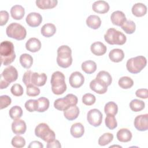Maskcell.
I'll use <instances>...</instances> for the list:
<instances>
[{
    "instance_id": "39",
    "label": "cell",
    "mask_w": 148,
    "mask_h": 148,
    "mask_svg": "<svg viewBox=\"0 0 148 148\" xmlns=\"http://www.w3.org/2000/svg\"><path fill=\"white\" fill-rule=\"evenodd\" d=\"M113 139V135L111 133H105L102 135L98 139V144L100 146H104L110 143Z\"/></svg>"
},
{
    "instance_id": "48",
    "label": "cell",
    "mask_w": 148,
    "mask_h": 148,
    "mask_svg": "<svg viewBox=\"0 0 148 148\" xmlns=\"http://www.w3.org/2000/svg\"><path fill=\"white\" fill-rule=\"evenodd\" d=\"M9 15L7 11L1 10L0 12V18H1L0 25L3 26L5 25L9 20Z\"/></svg>"
},
{
    "instance_id": "12",
    "label": "cell",
    "mask_w": 148,
    "mask_h": 148,
    "mask_svg": "<svg viewBox=\"0 0 148 148\" xmlns=\"http://www.w3.org/2000/svg\"><path fill=\"white\" fill-rule=\"evenodd\" d=\"M69 82L71 87L75 88H79L83 84L84 77L80 72L75 71L71 74Z\"/></svg>"
},
{
    "instance_id": "20",
    "label": "cell",
    "mask_w": 148,
    "mask_h": 148,
    "mask_svg": "<svg viewBox=\"0 0 148 148\" xmlns=\"http://www.w3.org/2000/svg\"><path fill=\"white\" fill-rule=\"evenodd\" d=\"M25 48L27 50L31 52H37L41 48V42L36 38H31L27 41L25 43Z\"/></svg>"
},
{
    "instance_id": "51",
    "label": "cell",
    "mask_w": 148,
    "mask_h": 148,
    "mask_svg": "<svg viewBox=\"0 0 148 148\" xmlns=\"http://www.w3.org/2000/svg\"><path fill=\"white\" fill-rule=\"evenodd\" d=\"M29 148H43V145L39 141H32L28 146Z\"/></svg>"
},
{
    "instance_id": "16",
    "label": "cell",
    "mask_w": 148,
    "mask_h": 148,
    "mask_svg": "<svg viewBox=\"0 0 148 148\" xmlns=\"http://www.w3.org/2000/svg\"><path fill=\"white\" fill-rule=\"evenodd\" d=\"M90 87L91 90L99 94H105L108 90V86L97 79L91 81L90 83Z\"/></svg>"
},
{
    "instance_id": "21",
    "label": "cell",
    "mask_w": 148,
    "mask_h": 148,
    "mask_svg": "<svg viewBox=\"0 0 148 148\" xmlns=\"http://www.w3.org/2000/svg\"><path fill=\"white\" fill-rule=\"evenodd\" d=\"M47 81V76L45 73H38L33 72L31 76V83L34 85L38 87L43 86Z\"/></svg>"
},
{
    "instance_id": "22",
    "label": "cell",
    "mask_w": 148,
    "mask_h": 148,
    "mask_svg": "<svg viewBox=\"0 0 148 148\" xmlns=\"http://www.w3.org/2000/svg\"><path fill=\"white\" fill-rule=\"evenodd\" d=\"M70 132L72 136L74 138H80L83 135L84 133V127L82 123H76L72 124L71 126Z\"/></svg>"
},
{
    "instance_id": "3",
    "label": "cell",
    "mask_w": 148,
    "mask_h": 148,
    "mask_svg": "<svg viewBox=\"0 0 148 148\" xmlns=\"http://www.w3.org/2000/svg\"><path fill=\"white\" fill-rule=\"evenodd\" d=\"M57 63L63 68H68L72 64V50L67 45H62L58 48Z\"/></svg>"
},
{
    "instance_id": "30",
    "label": "cell",
    "mask_w": 148,
    "mask_h": 148,
    "mask_svg": "<svg viewBox=\"0 0 148 148\" xmlns=\"http://www.w3.org/2000/svg\"><path fill=\"white\" fill-rule=\"evenodd\" d=\"M95 79L105 84L107 86H110L112 82V77L111 75L109 72L105 71H101L99 72Z\"/></svg>"
},
{
    "instance_id": "52",
    "label": "cell",
    "mask_w": 148,
    "mask_h": 148,
    "mask_svg": "<svg viewBox=\"0 0 148 148\" xmlns=\"http://www.w3.org/2000/svg\"><path fill=\"white\" fill-rule=\"evenodd\" d=\"M1 89H3V88H6V87H8V86L10 84L8 82H7L6 80H5L3 78L1 77Z\"/></svg>"
},
{
    "instance_id": "46",
    "label": "cell",
    "mask_w": 148,
    "mask_h": 148,
    "mask_svg": "<svg viewBox=\"0 0 148 148\" xmlns=\"http://www.w3.org/2000/svg\"><path fill=\"white\" fill-rule=\"evenodd\" d=\"M0 101H1V109L7 108L9 105L11 104L12 99L8 95H3L0 97Z\"/></svg>"
},
{
    "instance_id": "15",
    "label": "cell",
    "mask_w": 148,
    "mask_h": 148,
    "mask_svg": "<svg viewBox=\"0 0 148 148\" xmlns=\"http://www.w3.org/2000/svg\"><path fill=\"white\" fill-rule=\"evenodd\" d=\"M109 3L102 0H99L94 2L92 5V10L98 13L103 14L107 13L109 10Z\"/></svg>"
},
{
    "instance_id": "26",
    "label": "cell",
    "mask_w": 148,
    "mask_h": 148,
    "mask_svg": "<svg viewBox=\"0 0 148 148\" xmlns=\"http://www.w3.org/2000/svg\"><path fill=\"white\" fill-rule=\"evenodd\" d=\"M40 32L43 36L49 38L54 35L56 32V27L52 23H46L42 27Z\"/></svg>"
},
{
    "instance_id": "28",
    "label": "cell",
    "mask_w": 148,
    "mask_h": 148,
    "mask_svg": "<svg viewBox=\"0 0 148 148\" xmlns=\"http://www.w3.org/2000/svg\"><path fill=\"white\" fill-rule=\"evenodd\" d=\"M132 13L136 17H142L146 14L147 12L146 6L142 3H136L132 7Z\"/></svg>"
},
{
    "instance_id": "9",
    "label": "cell",
    "mask_w": 148,
    "mask_h": 148,
    "mask_svg": "<svg viewBox=\"0 0 148 148\" xmlns=\"http://www.w3.org/2000/svg\"><path fill=\"white\" fill-rule=\"evenodd\" d=\"M87 120L90 125L94 127H98L102 123V114L97 109H91L87 113Z\"/></svg>"
},
{
    "instance_id": "7",
    "label": "cell",
    "mask_w": 148,
    "mask_h": 148,
    "mask_svg": "<svg viewBox=\"0 0 148 148\" xmlns=\"http://www.w3.org/2000/svg\"><path fill=\"white\" fill-rule=\"evenodd\" d=\"M6 33L9 38L18 40H23L27 35L25 28L22 25L17 23L10 24L6 29Z\"/></svg>"
},
{
    "instance_id": "24",
    "label": "cell",
    "mask_w": 148,
    "mask_h": 148,
    "mask_svg": "<svg viewBox=\"0 0 148 148\" xmlns=\"http://www.w3.org/2000/svg\"><path fill=\"white\" fill-rule=\"evenodd\" d=\"M10 14L13 18L17 20H21L24 16L25 9L21 5H16L12 7Z\"/></svg>"
},
{
    "instance_id": "11",
    "label": "cell",
    "mask_w": 148,
    "mask_h": 148,
    "mask_svg": "<svg viewBox=\"0 0 148 148\" xmlns=\"http://www.w3.org/2000/svg\"><path fill=\"white\" fill-rule=\"evenodd\" d=\"M134 126L139 131H145L148 129V114H140L137 116L134 120Z\"/></svg>"
},
{
    "instance_id": "23",
    "label": "cell",
    "mask_w": 148,
    "mask_h": 148,
    "mask_svg": "<svg viewBox=\"0 0 148 148\" xmlns=\"http://www.w3.org/2000/svg\"><path fill=\"white\" fill-rule=\"evenodd\" d=\"M117 139L121 142H128L132 139L131 132L127 128H121L119 130L116 134Z\"/></svg>"
},
{
    "instance_id": "29",
    "label": "cell",
    "mask_w": 148,
    "mask_h": 148,
    "mask_svg": "<svg viewBox=\"0 0 148 148\" xmlns=\"http://www.w3.org/2000/svg\"><path fill=\"white\" fill-rule=\"evenodd\" d=\"M58 1L57 0H36V6L42 9H51L57 6Z\"/></svg>"
},
{
    "instance_id": "49",
    "label": "cell",
    "mask_w": 148,
    "mask_h": 148,
    "mask_svg": "<svg viewBox=\"0 0 148 148\" xmlns=\"http://www.w3.org/2000/svg\"><path fill=\"white\" fill-rule=\"evenodd\" d=\"M147 94L148 90L147 88H139L135 92V94L138 97L143 99L147 98Z\"/></svg>"
},
{
    "instance_id": "27",
    "label": "cell",
    "mask_w": 148,
    "mask_h": 148,
    "mask_svg": "<svg viewBox=\"0 0 148 148\" xmlns=\"http://www.w3.org/2000/svg\"><path fill=\"white\" fill-rule=\"evenodd\" d=\"M109 57L112 62H119L123 60L124 53L121 49H114L109 52Z\"/></svg>"
},
{
    "instance_id": "25",
    "label": "cell",
    "mask_w": 148,
    "mask_h": 148,
    "mask_svg": "<svg viewBox=\"0 0 148 148\" xmlns=\"http://www.w3.org/2000/svg\"><path fill=\"white\" fill-rule=\"evenodd\" d=\"M86 24L90 28L97 29L101 25V20L99 16L97 15H90L86 19Z\"/></svg>"
},
{
    "instance_id": "44",
    "label": "cell",
    "mask_w": 148,
    "mask_h": 148,
    "mask_svg": "<svg viewBox=\"0 0 148 148\" xmlns=\"http://www.w3.org/2000/svg\"><path fill=\"white\" fill-rule=\"evenodd\" d=\"M10 91L13 95L16 97H20L23 94L24 90L21 85L16 83L12 86L10 88Z\"/></svg>"
},
{
    "instance_id": "14",
    "label": "cell",
    "mask_w": 148,
    "mask_h": 148,
    "mask_svg": "<svg viewBox=\"0 0 148 148\" xmlns=\"http://www.w3.org/2000/svg\"><path fill=\"white\" fill-rule=\"evenodd\" d=\"M12 130L14 134L20 135L24 134L27 130V125L25 121L21 119L14 120L12 124Z\"/></svg>"
},
{
    "instance_id": "41",
    "label": "cell",
    "mask_w": 148,
    "mask_h": 148,
    "mask_svg": "<svg viewBox=\"0 0 148 148\" xmlns=\"http://www.w3.org/2000/svg\"><path fill=\"white\" fill-rule=\"evenodd\" d=\"M12 145L16 148H21L25 146V140L24 138L19 135L14 136L11 141Z\"/></svg>"
},
{
    "instance_id": "36",
    "label": "cell",
    "mask_w": 148,
    "mask_h": 148,
    "mask_svg": "<svg viewBox=\"0 0 148 148\" xmlns=\"http://www.w3.org/2000/svg\"><path fill=\"white\" fill-rule=\"evenodd\" d=\"M119 86L123 89H128L134 85L133 80L128 76H123L120 77L118 82Z\"/></svg>"
},
{
    "instance_id": "34",
    "label": "cell",
    "mask_w": 148,
    "mask_h": 148,
    "mask_svg": "<svg viewBox=\"0 0 148 148\" xmlns=\"http://www.w3.org/2000/svg\"><path fill=\"white\" fill-rule=\"evenodd\" d=\"M145 102L138 99H132L130 103V107L131 110L135 112H140L145 108Z\"/></svg>"
},
{
    "instance_id": "8",
    "label": "cell",
    "mask_w": 148,
    "mask_h": 148,
    "mask_svg": "<svg viewBox=\"0 0 148 148\" xmlns=\"http://www.w3.org/2000/svg\"><path fill=\"white\" fill-rule=\"evenodd\" d=\"M77 97L72 94H68L65 97L58 98L54 102V108L60 111H64L71 105L77 103Z\"/></svg>"
},
{
    "instance_id": "17",
    "label": "cell",
    "mask_w": 148,
    "mask_h": 148,
    "mask_svg": "<svg viewBox=\"0 0 148 148\" xmlns=\"http://www.w3.org/2000/svg\"><path fill=\"white\" fill-rule=\"evenodd\" d=\"M110 19L113 24L117 26H121L127 20L125 14L120 10L113 12L111 14Z\"/></svg>"
},
{
    "instance_id": "33",
    "label": "cell",
    "mask_w": 148,
    "mask_h": 148,
    "mask_svg": "<svg viewBox=\"0 0 148 148\" xmlns=\"http://www.w3.org/2000/svg\"><path fill=\"white\" fill-rule=\"evenodd\" d=\"M49 100L46 97H40L37 99L36 111L38 112H44L47 110L49 107Z\"/></svg>"
},
{
    "instance_id": "37",
    "label": "cell",
    "mask_w": 148,
    "mask_h": 148,
    "mask_svg": "<svg viewBox=\"0 0 148 148\" xmlns=\"http://www.w3.org/2000/svg\"><path fill=\"white\" fill-rule=\"evenodd\" d=\"M11 119L13 120L20 119L23 115V110L19 106H14L10 108L9 112Z\"/></svg>"
},
{
    "instance_id": "38",
    "label": "cell",
    "mask_w": 148,
    "mask_h": 148,
    "mask_svg": "<svg viewBox=\"0 0 148 148\" xmlns=\"http://www.w3.org/2000/svg\"><path fill=\"white\" fill-rule=\"evenodd\" d=\"M121 27L125 32L128 34H133L136 29L135 23L132 20H126Z\"/></svg>"
},
{
    "instance_id": "2",
    "label": "cell",
    "mask_w": 148,
    "mask_h": 148,
    "mask_svg": "<svg viewBox=\"0 0 148 148\" xmlns=\"http://www.w3.org/2000/svg\"><path fill=\"white\" fill-rule=\"evenodd\" d=\"M51 91L56 95L62 94L66 90L64 75L60 71L54 72L51 77Z\"/></svg>"
},
{
    "instance_id": "32",
    "label": "cell",
    "mask_w": 148,
    "mask_h": 148,
    "mask_svg": "<svg viewBox=\"0 0 148 148\" xmlns=\"http://www.w3.org/2000/svg\"><path fill=\"white\" fill-rule=\"evenodd\" d=\"M20 62L23 67L25 69H29L33 64V58L29 54H23L20 57Z\"/></svg>"
},
{
    "instance_id": "19",
    "label": "cell",
    "mask_w": 148,
    "mask_h": 148,
    "mask_svg": "<svg viewBox=\"0 0 148 148\" xmlns=\"http://www.w3.org/2000/svg\"><path fill=\"white\" fill-rule=\"evenodd\" d=\"M90 50L94 55L101 56L105 54L107 50V48L103 43L98 41L91 44L90 46Z\"/></svg>"
},
{
    "instance_id": "10",
    "label": "cell",
    "mask_w": 148,
    "mask_h": 148,
    "mask_svg": "<svg viewBox=\"0 0 148 148\" xmlns=\"http://www.w3.org/2000/svg\"><path fill=\"white\" fill-rule=\"evenodd\" d=\"M1 77L7 82L11 83L15 82L18 78V72L15 67L10 65L6 68L1 73Z\"/></svg>"
},
{
    "instance_id": "1",
    "label": "cell",
    "mask_w": 148,
    "mask_h": 148,
    "mask_svg": "<svg viewBox=\"0 0 148 148\" xmlns=\"http://www.w3.org/2000/svg\"><path fill=\"white\" fill-rule=\"evenodd\" d=\"M0 56L1 63L3 65H8L13 62L16 58V54L12 42L5 40L1 43Z\"/></svg>"
},
{
    "instance_id": "6",
    "label": "cell",
    "mask_w": 148,
    "mask_h": 148,
    "mask_svg": "<svg viewBox=\"0 0 148 148\" xmlns=\"http://www.w3.org/2000/svg\"><path fill=\"white\" fill-rule=\"evenodd\" d=\"M35 134L37 137L41 138L47 143L51 142L56 139L54 132L50 128L46 123H40L36 127Z\"/></svg>"
},
{
    "instance_id": "47",
    "label": "cell",
    "mask_w": 148,
    "mask_h": 148,
    "mask_svg": "<svg viewBox=\"0 0 148 148\" xmlns=\"http://www.w3.org/2000/svg\"><path fill=\"white\" fill-rule=\"evenodd\" d=\"M32 73H33V72L30 70H28L24 73L23 77V82L26 86H27L29 84H32L31 76H32Z\"/></svg>"
},
{
    "instance_id": "40",
    "label": "cell",
    "mask_w": 148,
    "mask_h": 148,
    "mask_svg": "<svg viewBox=\"0 0 148 148\" xmlns=\"http://www.w3.org/2000/svg\"><path fill=\"white\" fill-rule=\"evenodd\" d=\"M105 123L106 126L110 130H114L117 126V123L114 115H107Z\"/></svg>"
},
{
    "instance_id": "35",
    "label": "cell",
    "mask_w": 148,
    "mask_h": 148,
    "mask_svg": "<svg viewBox=\"0 0 148 148\" xmlns=\"http://www.w3.org/2000/svg\"><path fill=\"white\" fill-rule=\"evenodd\" d=\"M104 111L106 115H116L118 112L117 105L113 101L108 102L105 106Z\"/></svg>"
},
{
    "instance_id": "31",
    "label": "cell",
    "mask_w": 148,
    "mask_h": 148,
    "mask_svg": "<svg viewBox=\"0 0 148 148\" xmlns=\"http://www.w3.org/2000/svg\"><path fill=\"white\" fill-rule=\"evenodd\" d=\"M82 69L87 74L94 73L97 69L96 63L92 60H87L82 64Z\"/></svg>"
},
{
    "instance_id": "43",
    "label": "cell",
    "mask_w": 148,
    "mask_h": 148,
    "mask_svg": "<svg viewBox=\"0 0 148 148\" xmlns=\"http://www.w3.org/2000/svg\"><path fill=\"white\" fill-rule=\"evenodd\" d=\"M95 101V97L91 93H86L82 97L83 103L87 106H91L93 105Z\"/></svg>"
},
{
    "instance_id": "4",
    "label": "cell",
    "mask_w": 148,
    "mask_h": 148,
    "mask_svg": "<svg viewBox=\"0 0 148 148\" xmlns=\"http://www.w3.org/2000/svg\"><path fill=\"white\" fill-rule=\"evenodd\" d=\"M104 39L109 45H123L127 40V38L123 33L113 28H109L107 30L104 35Z\"/></svg>"
},
{
    "instance_id": "13",
    "label": "cell",
    "mask_w": 148,
    "mask_h": 148,
    "mask_svg": "<svg viewBox=\"0 0 148 148\" xmlns=\"http://www.w3.org/2000/svg\"><path fill=\"white\" fill-rule=\"evenodd\" d=\"M27 24L31 27H38L42 21V17L39 13L31 12L26 17Z\"/></svg>"
},
{
    "instance_id": "42",
    "label": "cell",
    "mask_w": 148,
    "mask_h": 148,
    "mask_svg": "<svg viewBox=\"0 0 148 148\" xmlns=\"http://www.w3.org/2000/svg\"><path fill=\"white\" fill-rule=\"evenodd\" d=\"M26 93L29 97H36L40 94V90L37 86L31 84L27 86Z\"/></svg>"
},
{
    "instance_id": "45",
    "label": "cell",
    "mask_w": 148,
    "mask_h": 148,
    "mask_svg": "<svg viewBox=\"0 0 148 148\" xmlns=\"http://www.w3.org/2000/svg\"><path fill=\"white\" fill-rule=\"evenodd\" d=\"M25 109L29 112L36 111L37 99H29L25 103Z\"/></svg>"
},
{
    "instance_id": "5",
    "label": "cell",
    "mask_w": 148,
    "mask_h": 148,
    "mask_svg": "<svg viewBox=\"0 0 148 148\" xmlns=\"http://www.w3.org/2000/svg\"><path fill=\"white\" fill-rule=\"evenodd\" d=\"M146 64V58L144 56H139L128 59L126 63V68L130 73L136 74L139 73Z\"/></svg>"
},
{
    "instance_id": "18",
    "label": "cell",
    "mask_w": 148,
    "mask_h": 148,
    "mask_svg": "<svg viewBox=\"0 0 148 148\" xmlns=\"http://www.w3.org/2000/svg\"><path fill=\"white\" fill-rule=\"evenodd\" d=\"M79 114V109L76 105H71L64 111V117L69 121L76 119Z\"/></svg>"
},
{
    "instance_id": "50",
    "label": "cell",
    "mask_w": 148,
    "mask_h": 148,
    "mask_svg": "<svg viewBox=\"0 0 148 148\" xmlns=\"http://www.w3.org/2000/svg\"><path fill=\"white\" fill-rule=\"evenodd\" d=\"M46 147L47 148H60L61 145L58 140H54L51 142L47 143Z\"/></svg>"
}]
</instances>
